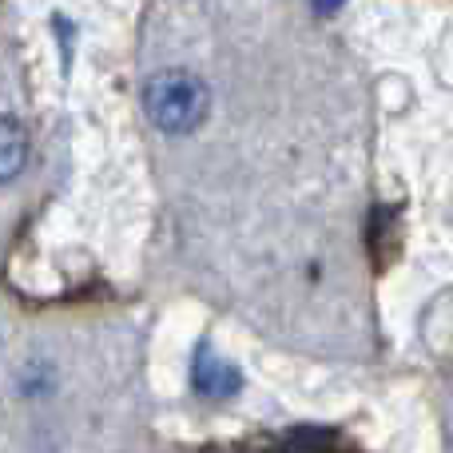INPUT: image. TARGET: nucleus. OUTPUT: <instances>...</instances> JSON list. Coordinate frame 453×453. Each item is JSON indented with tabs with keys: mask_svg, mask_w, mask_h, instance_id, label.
Instances as JSON below:
<instances>
[{
	"mask_svg": "<svg viewBox=\"0 0 453 453\" xmlns=\"http://www.w3.org/2000/svg\"><path fill=\"white\" fill-rule=\"evenodd\" d=\"M28 164V132L12 116H0V183L16 180Z\"/></svg>",
	"mask_w": 453,
	"mask_h": 453,
	"instance_id": "nucleus-3",
	"label": "nucleus"
},
{
	"mask_svg": "<svg viewBox=\"0 0 453 453\" xmlns=\"http://www.w3.org/2000/svg\"><path fill=\"white\" fill-rule=\"evenodd\" d=\"M143 111L148 119L167 135H188L211 111V92L196 72L183 68H164L156 76H148L143 84Z\"/></svg>",
	"mask_w": 453,
	"mask_h": 453,
	"instance_id": "nucleus-1",
	"label": "nucleus"
},
{
	"mask_svg": "<svg viewBox=\"0 0 453 453\" xmlns=\"http://www.w3.org/2000/svg\"><path fill=\"white\" fill-rule=\"evenodd\" d=\"M342 4H346V0H311V8H314V12H319V16L338 12V8H342Z\"/></svg>",
	"mask_w": 453,
	"mask_h": 453,
	"instance_id": "nucleus-4",
	"label": "nucleus"
},
{
	"mask_svg": "<svg viewBox=\"0 0 453 453\" xmlns=\"http://www.w3.org/2000/svg\"><path fill=\"white\" fill-rule=\"evenodd\" d=\"M196 390L203 394V398H234V394L242 390V378H239V370H234L226 358H219L215 350H199Z\"/></svg>",
	"mask_w": 453,
	"mask_h": 453,
	"instance_id": "nucleus-2",
	"label": "nucleus"
}]
</instances>
